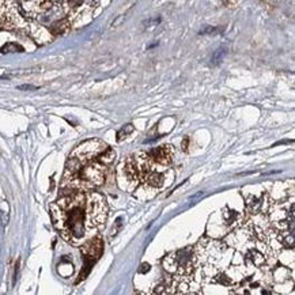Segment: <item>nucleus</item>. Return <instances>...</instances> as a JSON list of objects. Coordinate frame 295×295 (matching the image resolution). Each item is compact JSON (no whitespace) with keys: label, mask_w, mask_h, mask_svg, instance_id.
<instances>
[{"label":"nucleus","mask_w":295,"mask_h":295,"mask_svg":"<svg viewBox=\"0 0 295 295\" xmlns=\"http://www.w3.org/2000/svg\"><path fill=\"white\" fill-rule=\"evenodd\" d=\"M132 131H134V126H132V124H128V126H126L121 131H120V132H118L117 140H122V139L126 138L128 134H131Z\"/></svg>","instance_id":"0eeeda50"},{"label":"nucleus","mask_w":295,"mask_h":295,"mask_svg":"<svg viewBox=\"0 0 295 295\" xmlns=\"http://www.w3.org/2000/svg\"><path fill=\"white\" fill-rule=\"evenodd\" d=\"M149 153L150 159L153 161V163L161 170H165L166 167H169V165L173 162L174 158V150L171 146H161L157 149H153L147 151Z\"/></svg>","instance_id":"20e7f679"},{"label":"nucleus","mask_w":295,"mask_h":295,"mask_svg":"<svg viewBox=\"0 0 295 295\" xmlns=\"http://www.w3.org/2000/svg\"><path fill=\"white\" fill-rule=\"evenodd\" d=\"M22 51H23V48H22V46H19L18 44H6L3 48L0 49V52H3V53L22 52Z\"/></svg>","instance_id":"423d86ee"},{"label":"nucleus","mask_w":295,"mask_h":295,"mask_svg":"<svg viewBox=\"0 0 295 295\" xmlns=\"http://www.w3.org/2000/svg\"><path fill=\"white\" fill-rule=\"evenodd\" d=\"M108 210L106 199L93 190H73L51 206L56 230L75 247L98 235L105 226Z\"/></svg>","instance_id":"f257e3e1"},{"label":"nucleus","mask_w":295,"mask_h":295,"mask_svg":"<svg viewBox=\"0 0 295 295\" xmlns=\"http://www.w3.org/2000/svg\"><path fill=\"white\" fill-rule=\"evenodd\" d=\"M81 247L85 259L89 260V263H86V267H89L90 264H93L101 256L102 249H104V242H102L101 237L95 235V237L90 238L87 242H85Z\"/></svg>","instance_id":"39448f33"},{"label":"nucleus","mask_w":295,"mask_h":295,"mask_svg":"<svg viewBox=\"0 0 295 295\" xmlns=\"http://www.w3.org/2000/svg\"><path fill=\"white\" fill-rule=\"evenodd\" d=\"M108 167L100 158H78L69 155L61 188L67 190H91L105 182Z\"/></svg>","instance_id":"f03ea898"},{"label":"nucleus","mask_w":295,"mask_h":295,"mask_svg":"<svg viewBox=\"0 0 295 295\" xmlns=\"http://www.w3.org/2000/svg\"><path fill=\"white\" fill-rule=\"evenodd\" d=\"M163 267L170 276H189L200 275L199 271V260L194 248H184L171 255L166 256L163 260Z\"/></svg>","instance_id":"7ed1b4c3"}]
</instances>
